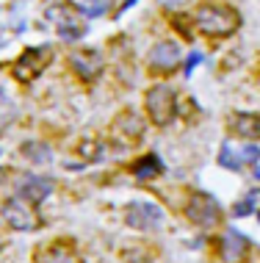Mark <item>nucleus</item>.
Instances as JSON below:
<instances>
[{
    "instance_id": "f257e3e1",
    "label": "nucleus",
    "mask_w": 260,
    "mask_h": 263,
    "mask_svg": "<svg viewBox=\"0 0 260 263\" xmlns=\"http://www.w3.org/2000/svg\"><path fill=\"white\" fill-rule=\"evenodd\" d=\"M194 25L199 33H205L210 39H227L241 28V14L233 6L224 3H202L194 11Z\"/></svg>"
},
{
    "instance_id": "f03ea898",
    "label": "nucleus",
    "mask_w": 260,
    "mask_h": 263,
    "mask_svg": "<svg viewBox=\"0 0 260 263\" xmlns=\"http://www.w3.org/2000/svg\"><path fill=\"white\" fill-rule=\"evenodd\" d=\"M144 108L150 114L152 125L164 127L174 119V108H177V91L166 83H158V86L147 89L144 95Z\"/></svg>"
},
{
    "instance_id": "7ed1b4c3",
    "label": "nucleus",
    "mask_w": 260,
    "mask_h": 263,
    "mask_svg": "<svg viewBox=\"0 0 260 263\" xmlns=\"http://www.w3.org/2000/svg\"><path fill=\"white\" fill-rule=\"evenodd\" d=\"M53 61V47L45 45V47H28V50L14 61L11 67V75L17 78L19 83H33L36 78L50 67Z\"/></svg>"
},
{
    "instance_id": "20e7f679",
    "label": "nucleus",
    "mask_w": 260,
    "mask_h": 263,
    "mask_svg": "<svg viewBox=\"0 0 260 263\" xmlns=\"http://www.w3.org/2000/svg\"><path fill=\"white\" fill-rule=\"evenodd\" d=\"M0 216H3V222L11 227V230H39L42 227V219L36 208H33V202L23 200V197H9V200L3 202V208H0Z\"/></svg>"
},
{
    "instance_id": "39448f33",
    "label": "nucleus",
    "mask_w": 260,
    "mask_h": 263,
    "mask_svg": "<svg viewBox=\"0 0 260 263\" xmlns=\"http://www.w3.org/2000/svg\"><path fill=\"white\" fill-rule=\"evenodd\" d=\"M108 133H111V141H114L116 147H133L144 136V122L136 111H122L114 122H111Z\"/></svg>"
},
{
    "instance_id": "423d86ee",
    "label": "nucleus",
    "mask_w": 260,
    "mask_h": 263,
    "mask_svg": "<svg viewBox=\"0 0 260 263\" xmlns=\"http://www.w3.org/2000/svg\"><path fill=\"white\" fill-rule=\"evenodd\" d=\"M125 222L133 230H161L164 227V211L155 202H130L125 211Z\"/></svg>"
},
{
    "instance_id": "0eeeda50",
    "label": "nucleus",
    "mask_w": 260,
    "mask_h": 263,
    "mask_svg": "<svg viewBox=\"0 0 260 263\" xmlns=\"http://www.w3.org/2000/svg\"><path fill=\"white\" fill-rule=\"evenodd\" d=\"M69 67H72V72L78 75L81 81L94 83L97 78L103 75V69H105V59H103L100 50H94V47H86V50L69 53Z\"/></svg>"
},
{
    "instance_id": "6e6552de",
    "label": "nucleus",
    "mask_w": 260,
    "mask_h": 263,
    "mask_svg": "<svg viewBox=\"0 0 260 263\" xmlns=\"http://www.w3.org/2000/svg\"><path fill=\"white\" fill-rule=\"evenodd\" d=\"M186 213H188V219L199 227H216L222 222V208L210 194H194Z\"/></svg>"
},
{
    "instance_id": "1a4fd4ad",
    "label": "nucleus",
    "mask_w": 260,
    "mask_h": 263,
    "mask_svg": "<svg viewBox=\"0 0 260 263\" xmlns=\"http://www.w3.org/2000/svg\"><path fill=\"white\" fill-rule=\"evenodd\" d=\"M180 59H183V53H180V45H177V42L164 39V42H158V45H152L150 55H147V64H150V69H155V72L166 75V72H172V69L177 67Z\"/></svg>"
},
{
    "instance_id": "9d476101",
    "label": "nucleus",
    "mask_w": 260,
    "mask_h": 263,
    "mask_svg": "<svg viewBox=\"0 0 260 263\" xmlns=\"http://www.w3.org/2000/svg\"><path fill=\"white\" fill-rule=\"evenodd\" d=\"M47 20L55 25V31H58V36L61 39H67V42H72V39H81L83 36V23L78 17H75L72 11L67 9V6H53V9H47Z\"/></svg>"
},
{
    "instance_id": "9b49d317",
    "label": "nucleus",
    "mask_w": 260,
    "mask_h": 263,
    "mask_svg": "<svg viewBox=\"0 0 260 263\" xmlns=\"http://www.w3.org/2000/svg\"><path fill=\"white\" fill-rule=\"evenodd\" d=\"M227 127L238 139L257 141L260 139V114H230Z\"/></svg>"
},
{
    "instance_id": "f8f14e48",
    "label": "nucleus",
    "mask_w": 260,
    "mask_h": 263,
    "mask_svg": "<svg viewBox=\"0 0 260 263\" xmlns=\"http://www.w3.org/2000/svg\"><path fill=\"white\" fill-rule=\"evenodd\" d=\"M257 155H260V150H257L255 144H247V147H241V150H233L230 144H224L222 153H219V163H222L224 169H233V172H238L244 163H252Z\"/></svg>"
},
{
    "instance_id": "ddd939ff",
    "label": "nucleus",
    "mask_w": 260,
    "mask_h": 263,
    "mask_svg": "<svg viewBox=\"0 0 260 263\" xmlns=\"http://www.w3.org/2000/svg\"><path fill=\"white\" fill-rule=\"evenodd\" d=\"M50 191H53V180H50V177L25 175L23 183H19V197L28 200V202H42Z\"/></svg>"
},
{
    "instance_id": "4468645a",
    "label": "nucleus",
    "mask_w": 260,
    "mask_h": 263,
    "mask_svg": "<svg viewBox=\"0 0 260 263\" xmlns=\"http://www.w3.org/2000/svg\"><path fill=\"white\" fill-rule=\"evenodd\" d=\"M222 260L224 263H241V258L247 255V238L235 230H227L222 236Z\"/></svg>"
},
{
    "instance_id": "2eb2a0df",
    "label": "nucleus",
    "mask_w": 260,
    "mask_h": 263,
    "mask_svg": "<svg viewBox=\"0 0 260 263\" xmlns=\"http://www.w3.org/2000/svg\"><path fill=\"white\" fill-rule=\"evenodd\" d=\"M39 263H81V260H78V255L69 250V247L53 244V247H47V250L39 255Z\"/></svg>"
},
{
    "instance_id": "dca6fc26",
    "label": "nucleus",
    "mask_w": 260,
    "mask_h": 263,
    "mask_svg": "<svg viewBox=\"0 0 260 263\" xmlns=\"http://www.w3.org/2000/svg\"><path fill=\"white\" fill-rule=\"evenodd\" d=\"M164 172V163H161L158 155H147V158L136 161V166H133V175L138 177V180H150V177H155Z\"/></svg>"
},
{
    "instance_id": "f3484780",
    "label": "nucleus",
    "mask_w": 260,
    "mask_h": 263,
    "mask_svg": "<svg viewBox=\"0 0 260 263\" xmlns=\"http://www.w3.org/2000/svg\"><path fill=\"white\" fill-rule=\"evenodd\" d=\"M69 9L86 14V17H100V14L108 11V0H67Z\"/></svg>"
},
{
    "instance_id": "a211bd4d",
    "label": "nucleus",
    "mask_w": 260,
    "mask_h": 263,
    "mask_svg": "<svg viewBox=\"0 0 260 263\" xmlns=\"http://www.w3.org/2000/svg\"><path fill=\"white\" fill-rule=\"evenodd\" d=\"M23 153H25V158L33 161V163H50V158H53L50 147L42 144V141H28L23 147Z\"/></svg>"
},
{
    "instance_id": "6ab92c4d",
    "label": "nucleus",
    "mask_w": 260,
    "mask_h": 263,
    "mask_svg": "<svg viewBox=\"0 0 260 263\" xmlns=\"http://www.w3.org/2000/svg\"><path fill=\"white\" fill-rule=\"evenodd\" d=\"M14 117H17V105H14L6 95H0V133L14 122Z\"/></svg>"
},
{
    "instance_id": "aec40b11",
    "label": "nucleus",
    "mask_w": 260,
    "mask_h": 263,
    "mask_svg": "<svg viewBox=\"0 0 260 263\" xmlns=\"http://www.w3.org/2000/svg\"><path fill=\"white\" fill-rule=\"evenodd\" d=\"M81 155L86 161H94L97 155H100V144H97L94 139H89V141H81Z\"/></svg>"
},
{
    "instance_id": "412c9836",
    "label": "nucleus",
    "mask_w": 260,
    "mask_h": 263,
    "mask_svg": "<svg viewBox=\"0 0 260 263\" xmlns=\"http://www.w3.org/2000/svg\"><path fill=\"white\" fill-rule=\"evenodd\" d=\"M252 211H255V194H249L247 200H241V202H238L235 208H233L235 216H249Z\"/></svg>"
},
{
    "instance_id": "4be33fe9",
    "label": "nucleus",
    "mask_w": 260,
    "mask_h": 263,
    "mask_svg": "<svg viewBox=\"0 0 260 263\" xmlns=\"http://www.w3.org/2000/svg\"><path fill=\"white\" fill-rule=\"evenodd\" d=\"M161 6H164V9H169V11H180L183 6L188 3V0H158Z\"/></svg>"
},
{
    "instance_id": "5701e85b",
    "label": "nucleus",
    "mask_w": 260,
    "mask_h": 263,
    "mask_svg": "<svg viewBox=\"0 0 260 263\" xmlns=\"http://www.w3.org/2000/svg\"><path fill=\"white\" fill-rule=\"evenodd\" d=\"M199 61H202V53H191V55H188V61H186V75H191V69H194Z\"/></svg>"
},
{
    "instance_id": "b1692460",
    "label": "nucleus",
    "mask_w": 260,
    "mask_h": 263,
    "mask_svg": "<svg viewBox=\"0 0 260 263\" xmlns=\"http://www.w3.org/2000/svg\"><path fill=\"white\" fill-rule=\"evenodd\" d=\"M257 219H260V213H257Z\"/></svg>"
}]
</instances>
